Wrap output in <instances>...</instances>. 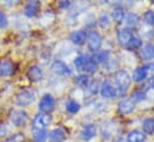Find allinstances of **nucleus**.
<instances>
[{"instance_id":"e433bc0d","label":"nucleus","mask_w":154,"mask_h":142,"mask_svg":"<svg viewBox=\"0 0 154 142\" xmlns=\"http://www.w3.org/2000/svg\"><path fill=\"white\" fill-rule=\"evenodd\" d=\"M8 134H10V128H8L6 124L1 123V124H0V137H5V136H7Z\"/></svg>"},{"instance_id":"20e7f679","label":"nucleus","mask_w":154,"mask_h":142,"mask_svg":"<svg viewBox=\"0 0 154 142\" xmlns=\"http://www.w3.org/2000/svg\"><path fill=\"white\" fill-rule=\"evenodd\" d=\"M56 100L51 94H44L38 103V109L41 110L42 113H47L49 115L54 109H55Z\"/></svg>"},{"instance_id":"bb28decb","label":"nucleus","mask_w":154,"mask_h":142,"mask_svg":"<svg viewBox=\"0 0 154 142\" xmlns=\"http://www.w3.org/2000/svg\"><path fill=\"white\" fill-rule=\"evenodd\" d=\"M112 18L116 23H121L124 19V11L122 7H115L112 11Z\"/></svg>"},{"instance_id":"1a4fd4ad","label":"nucleus","mask_w":154,"mask_h":142,"mask_svg":"<svg viewBox=\"0 0 154 142\" xmlns=\"http://www.w3.org/2000/svg\"><path fill=\"white\" fill-rule=\"evenodd\" d=\"M97 135V125L93 123L85 124L80 131V137L84 141H90Z\"/></svg>"},{"instance_id":"a211bd4d","label":"nucleus","mask_w":154,"mask_h":142,"mask_svg":"<svg viewBox=\"0 0 154 142\" xmlns=\"http://www.w3.org/2000/svg\"><path fill=\"white\" fill-rule=\"evenodd\" d=\"M117 129H118V127L116 125L114 122L106 123L104 125V128H103V136H104V139H106V140L111 139L115 134H117Z\"/></svg>"},{"instance_id":"473e14b6","label":"nucleus","mask_w":154,"mask_h":142,"mask_svg":"<svg viewBox=\"0 0 154 142\" xmlns=\"http://www.w3.org/2000/svg\"><path fill=\"white\" fill-rule=\"evenodd\" d=\"M75 82H77V85L81 86V87H87V85L90 82V79L85 74L84 75H79V76H77V79H75Z\"/></svg>"},{"instance_id":"f704fd0d","label":"nucleus","mask_w":154,"mask_h":142,"mask_svg":"<svg viewBox=\"0 0 154 142\" xmlns=\"http://www.w3.org/2000/svg\"><path fill=\"white\" fill-rule=\"evenodd\" d=\"M145 18V23L147 25H151V26H154V11H147L143 16Z\"/></svg>"},{"instance_id":"a19ab883","label":"nucleus","mask_w":154,"mask_h":142,"mask_svg":"<svg viewBox=\"0 0 154 142\" xmlns=\"http://www.w3.org/2000/svg\"><path fill=\"white\" fill-rule=\"evenodd\" d=\"M152 87L154 88V80H153V82H152Z\"/></svg>"},{"instance_id":"72a5a7b5","label":"nucleus","mask_w":154,"mask_h":142,"mask_svg":"<svg viewBox=\"0 0 154 142\" xmlns=\"http://www.w3.org/2000/svg\"><path fill=\"white\" fill-rule=\"evenodd\" d=\"M98 24L100 28H108L110 25V17L109 14H102L98 19Z\"/></svg>"},{"instance_id":"dca6fc26","label":"nucleus","mask_w":154,"mask_h":142,"mask_svg":"<svg viewBox=\"0 0 154 142\" xmlns=\"http://www.w3.org/2000/svg\"><path fill=\"white\" fill-rule=\"evenodd\" d=\"M26 75L29 78V80H31L34 82H37V81H41L43 79L44 74H43V71H42L41 67H38V66H31L29 68L28 73H26Z\"/></svg>"},{"instance_id":"9d476101","label":"nucleus","mask_w":154,"mask_h":142,"mask_svg":"<svg viewBox=\"0 0 154 142\" xmlns=\"http://www.w3.org/2000/svg\"><path fill=\"white\" fill-rule=\"evenodd\" d=\"M135 110V102L133 100V98H123L119 103H118V111L122 115H127L130 113Z\"/></svg>"},{"instance_id":"7ed1b4c3","label":"nucleus","mask_w":154,"mask_h":142,"mask_svg":"<svg viewBox=\"0 0 154 142\" xmlns=\"http://www.w3.org/2000/svg\"><path fill=\"white\" fill-rule=\"evenodd\" d=\"M36 99V92L31 88H26V90H23L20 91L17 97H16V103L19 105V106H26V105H30L35 102Z\"/></svg>"},{"instance_id":"c756f323","label":"nucleus","mask_w":154,"mask_h":142,"mask_svg":"<svg viewBox=\"0 0 154 142\" xmlns=\"http://www.w3.org/2000/svg\"><path fill=\"white\" fill-rule=\"evenodd\" d=\"M99 82L96 80V79H92V80H90V82H88V85H87V88H88V91L91 92V94H97L98 93V91H99Z\"/></svg>"},{"instance_id":"6e6552de","label":"nucleus","mask_w":154,"mask_h":142,"mask_svg":"<svg viewBox=\"0 0 154 142\" xmlns=\"http://www.w3.org/2000/svg\"><path fill=\"white\" fill-rule=\"evenodd\" d=\"M100 94L105 99H111L117 96V88L111 81H104L100 86Z\"/></svg>"},{"instance_id":"f8f14e48","label":"nucleus","mask_w":154,"mask_h":142,"mask_svg":"<svg viewBox=\"0 0 154 142\" xmlns=\"http://www.w3.org/2000/svg\"><path fill=\"white\" fill-rule=\"evenodd\" d=\"M16 71V66L11 60H1L0 61V76H10Z\"/></svg>"},{"instance_id":"9b49d317","label":"nucleus","mask_w":154,"mask_h":142,"mask_svg":"<svg viewBox=\"0 0 154 142\" xmlns=\"http://www.w3.org/2000/svg\"><path fill=\"white\" fill-rule=\"evenodd\" d=\"M51 71L54 72V74H56V75H71V73H72L69 67L60 60L54 61V63L51 65Z\"/></svg>"},{"instance_id":"ddd939ff","label":"nucleus","mask_w":154,"mask_h":142,"mask_svg":"<svg viewBox=\"0 0 154 142\" xmlns=\"http://www.w3.org/2000/svg\"><path fill=\"white\" fill-rule=\"evenodd\" d=\"M133 37H134L133 36V30L130 28H122L117 32V39H118L119 44L123 45V47L127 45Z\"/></svg>"},{"instance_id":"2f4dec72","label":"nucleus","mask_w":154,"mask_h":142,"mask_svg":"<svg viewBox=\"0 0 154 142\" xmlns=\"http://www.w3.org/2000/svg\"><path fill=\"white\" fill-rule=\"evenodd\" d=\"M24 141H25V136H24V134L18 133V134L12 135L11 137H7L6 140H4L2 142H24Z\"/></svg>"},{"instance_id":"4c0bfd02","label":"nucleus","mask_w":154,"mask_h":142,"mask_svg":"<svg viewBox=\"0 0 154 142\" xmlns=\"http://www.w3.org/2000/svg\"><path fill=\"white\" fill-rule=\"evenodd\" d=\"M7 24H8V20H7L6 14L4 12H0V28L4 29V28L7 26Z\"/></svg>"},{"instance_id":"f3484780","label":"nucleus","mask_w":154,"mask_h":142,"mask_svg":"<svg viewBox=\"0 0 154 142\" xmlns=\"http://www.w3.org/2000/svg\"><path fill=\"white\" fill-rule=\"evenodd\" d=\"M86 38H87V34L85 30H77L71 34V41L77 45H82Z\"/></svg>"},{"instance_id":"412c9836","label":"nucleus","mask_w":154,"mask_h":142,"mask_svg":"<svg viewBox=\"0 0 154 142\" xmlns=\"http://www.w3.org/2000/svg\"><path fill=\"white\" fill-rule=\"evenodd\" d=\"M98 69V63L93 60V59H90L88 61H87V63L82 67V69L81 71L85 73V75L86 74H93V73H96Z\"/></svg>"},{"instance_id":"ea45409f","label":"nucleus","mask_w":154,"mask_h":142,"mask_svg":"<svg viewBox=\"0 0 154 142\" xmlns=\"http://www.w3.org/2000/svg\"><path fill=\"white\" fill-rule=\"evenodd\" d=\"M116 142H127V141H125L124 139H122V137H119V139H118V140H117V141H116Z\"/></svg>"},{"instance_id":"4468645a","label":"nucleus","mask_w":154,"mask_h":142,"mask_svg":"<svg viewBox=\"0 0 154 142\" xmlns=\"http://www.w3.org/2000/svg\"><path fill=\"white\" fill-rule=\"evenodd\" d=\"M39 11V1L37 0H32V1H29L25 4V7H24V14L28 17V18H34L37 16Z\"/></svg>"},{"instance_id":"4be33fe9","label":"nucleus","mask_w":154,"mask_h":142,"mask_svg":"<svg viewBox=\"0 0 154 142\" xmlns=\"http://www.w3.org/2000/svg\"><path fill=\"white\" fill-rule=\"evenodd\" d=\"M142 128H143V133L147 135H151L154 133V118H147L143 121L142 123Z\"/></svg>"},{"instance_id":"7c9ffc66","label":"nucleus","mask_w":154,"mask_h":142,"mask_svg":"<svg viewBox=\"0 0 154 142\" xmlns=\"http://www.w3.org/2000/svg\"><path fill=\"white\" fill-rule=\"evenodd\" d=\"M141 35L143 36V37H147V38H149V37H152L154 35V30H153V26H151V25H147L146 23H145V25H142L141 26Z\"/></svg>"},{"instance_id":"58836bf2","label":"nucleus","mask_w":154,"mask_h":142,"mask_svg":"<svg viewBox=\"0 0 154 142\" xmlns=\"http://www.w3.org/2000/svg\"><path fill=\"white\" fill-rule=\"evenodd\" d=\"M69 6H71L69 1H61L60 2V7H62V8H68Z\"/></svg>"},{"instance_id":"f257e3e1","label":"nucleus","mask_w":154,"mask_h":142,"mask_svg":"<svg viewBox=\"0 0 154 142\" xmlns=\"http://www.w3.org/2000/svg\"><path fill=\"white\" fill-rule=\"evenodd\" d=\"M115 81H116V88L118 90L121 96H124L125 92L128 91L130 82H131V78L129 75V73L124 69H119L116 72L115 74Z\"/></svg>"},{"instance_id":"c9c22d12","label":"nucleus","mask_w":154,"mask_h":142,"mask_svg":"<svg viewBox=\"0 0 154 142\" xmlns=\"http://www.w3.org/2000/svg\"><path fill=\"white\" fill-rule=\"evenodd\" d=\"M145 97H146V92H145L143 90L135 91V92L133 93V100H134V102H141V100L145 99Z\"/></svg>"},{"instance_id":"a878e982","label":"nucleus","mask_w":154,"mask_h":142,"mask_svg":"<svg viewBox=\"0 0 154 142\" xmlns=\"http://www.w3.org/2000/svg\"><path fill=\"white\" fill-rule=\"evenodd\" d=\"M109 55H110V53L108 51V50H102V51H97L96 54H94V56H93V60L98 63V62H104V61H106L108 59H109Z\"/></svg>"},{"instance_id":"5701e85b","label":"nucleus","mask_w":154,"mask_h":142,"mask_svg":"<svg viewBox=\"0 0 154 142\" xmlns=\"http://www.w3.org/2000/svg\"><path fill=\"white\" fill-rule=\"evenodd\" d=\"M47 137H48L47 130H34V134H32L34 142H45Z\"/></svg>"},{"instance_id":"393cba45","label":"nucleus","mask_w":154,"mask_h":142,"mask_svg":"<svg viewBox=\"0 0 154 142\" xmlns=\"http://www.w3.org/2000/svg\"><path fill=\"white\" fill-rule=\"evenodd\" d=\"M66 110H67V112L74 115V113L79 112V110H80V104H79L78 102H75V100H68V102L66 103Z\"/></svg>"},{"instance_id":"39448f33","label":"nucleus","mask_w":154,"mask_h":142,"mask_svg":"<svg viewBox=\"0 0 154 142\" xmlns=\"http://www.w3.org/2000/svg\"><path fill=\"white\" fill-rule=\"evenodd\" d=\"M51 118L47 113H37L32 121V127L34 130H45V128L50 124Z\"/></svg>"},{"instance_id":"aec40b11","label":"nucleus","mask_w":154,"mask_h":142,"mask_svg":"<svg viewBox=\"0 0 154 142\" xmlns=\"http://www.w3.org/2000/svg\"><path fill=\"white\" fill-rule=\"evenodd\" d=\"M141 56L145 60H153L154 59V45L148 43L141 50Z\"/></svg>"},{"instance_id":"6ab92c4d","label":"nucleus","mask_w":154,"mask_h":142,"mask_svg":"<svg viewBox=\"0 0 154 142\" xmlns=\"http://www.w3.org/2000/svg\"><path fill=\"white\" fill-rule=\"evenodd\" d=\"M127 142H146V135L140 130H133L129 133Z\"/></svg>"},{"instance_id":"423d86ee","label":"nucleus","mask_w":154,"mask_h":142,"mask_svg":"<svg viewBox=\"0 0 154 142\" xmlns=\"http://www.w3.org/2000/svg\"><path fill=\"white\" fill-rule=\"evenodd\" d=\"M87 45L90 48V50L92 51H99L100 47H102V43H103V39H102V36L99 35V32L97 31H91L88 35H87Z\"/></svg>"},{"instance_id":"cd10ccee","label":"nucleus","mask_w":154,"mask_h":142,"mask_svg":"<svg viewBox=\"0 0 154 142\" xmlns=\"http://www.w3.org/2000/svg\"><path fill=\"white\" fill-rule=\"evenodd\" d=\"M90 59H91V57H88V56H86V55H80V56H78L77 59L74 60V66L77 67L79 71H81L82 67L87 63V61H88Z\"/></svg>"},{"instance_id":"c85d7f7f","label":"nucleus","mask_w":154,"mask_h":142,"mask_svg":"<svg viewBox=\"0 0 154 142\" xmlns=\"http://www.w3.org/2000/svg\"><path fill=\"white\" fill-rule=\"evenodd\" d=\"M125 23L128 26H135L137 23H139V16L136 13H128L127 17H125Z\"/></svg>"},{"instance_id":"b1692460","label":"nucleus","mask_w":154,"mask_h":142,"mask_svg":"<svg viewBox=\"0 0 154 142\" xmlns=\"http://www.w3.org/2000/svg\"><path fill=\"white\" fill-rule=\"evenodd\" d=\"M125 47H127L129 50H136V49H140V48L142 47V41H141L139 37H133Z\"/></svg>"},{"instance_id":"0eeeda50","label":"nucleus","mask_w":154,"mask_h":142,"mask_svg":"<svg viewBox=\"0 0 154 142\" xmlns=\"http://www.w3.org/2000/svg\"><path fill=\"white\" fill-rule=\"evenodd\" d=\"M28 121V113L24 110H13L11 112V123L14 127H24Z\"/></svg>"},{"instance_id":"f03ea898","label":"nucleus","mask_w":154,"mask_h":142,"mask_svg":"<svg viewBox=\"0 0 154 142\" xmlns=\"http://www.w3.org/2000/svg\"><path fill=\"white\" fill-rule=\"evenodd\" d=\"M151 78H154V63L137 67L133 73V80L135 82H143Z\"/></svg>"},{"instance_id":"2eb2a0df","label":"nucleus","mask_w":154,"mask_h":142,"mask_svg":"<svg viewBox=\"0 0 154 142\" xmlns=\"http://www.w3.org/2000/svg\"><path fill=\"white\" fill-rule=\"evenodd\" d=\"M66 131L62 128H55L49 133V142H65L66 140Z\"/></svg>"}]
</instances>
